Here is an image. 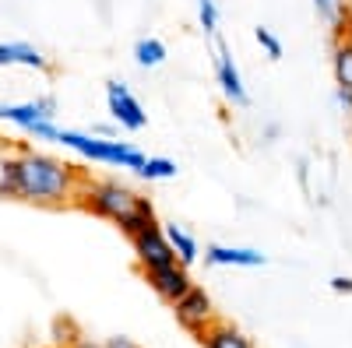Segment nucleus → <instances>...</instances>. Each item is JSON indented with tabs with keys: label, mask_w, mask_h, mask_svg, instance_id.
Here are the masks:
<instances>
[{
	"label": "nucleus",
	"mask_w": 352,
	"mask_h": 348,
	"mask_svg": "<svg viewBox=\"0 0 352 348\" xmlns=\"http://www.w3.org/2000/svg\"><path fill=\"white\" fill-rule=\"evenodd\" d=\"M331 288H335L338 296H352V278L349 275H335L331 278Z\"/></svg>",
	"instance_id": "obj_22"
},
{
	"label": "nucleus",
	"mask_w": 352,
	"mask_h": 348,
	"mask_svg": "<svg viewBox=\"0 0 352 348\" xmlns=\"http://www.w3.org/2000/svg\"><path fill=\"white\" fill-rule=\"evenodd\" d=\"M131 246H134V257H138L141 275H152V271H162V268L180 264V257H176V250H173L169 240H166L162 222L144 225L138 236H131Z\"/></svg>",
	"instance_id": "obj_5"
},
{
	"label": "nucleus",
	"mask_w": 352,
	"mask_h": 348,
	"mask_svg": "<svg viewBox=\"0 0 352 348\" xmlns=\"http://www.w3.org/2000/svg\"><path fill=\"white\" fill-rule=\"evenodd\" d=\"M176 172H180V169H176L173 159H166V155H148V159H144V165L134 172V176L144 180V183H166V180L176 176Z\"/></svg>",
	"instance_id": "obj_17"
},
{
	"label": "nucleus",
	"mask_w": 352,
	"mask_h": 348,
	"mask_svg": "<svg viewBox=\"0 0 352 348\" xmlns=\"http://www.w3.org/2000/svg\"><path fill=\"white\" fill-rule=\"evenodd\" d=\"M204 348H254V341L240 331V327H232V324H222V321H215L208 331H204L201 338H197Z\"/></svg>",
	"instance_id": "obj_14"
},
{
	"label": "nucleus",
	"mask_w": 352,
	"mask_h": 348,
	"mask_svg": "<svg viewBox=\"0 0 352 348\" xmlns=\"http://www.w3.org/2000/svg\"><path fill=\"white\" fill-rule=\"evenodd\" d=\"M0 124L18 127L25 137L32 141H53L56 144V99L39 95V99H25V102H0Z\"/></svg>",
	"instance_id": "obj_4"
},
{
	"label": "nucleus",
	"mask_w": 352,
	"mask_h": 348,
	"mask_svg": "<svg viewBox=\"0 0 352 348\" xmlns=\"http://www.w3.org/2000/svg\"><path fill=\"white\" fill-rule=\"evenodd\" d=\"M18 141L0 137V197H11V165H14Z\"/></svg>",
	"instance_id": "obj_18"
},
{
	"label": "nucleus",
	"mask_w": 352,
	"mask_h": 348,
	"mask_svg": "<svg viewBox=\"0 0 352 348\" xmlns=\"http://www.w3.org/2000/svg\"><path fill=\"white\" fill-rule=\"evenodd\" d=\"M88 172L78 169L74 162H64L50 152H39L32 144L14 148V165H11V197L21 205L36 208H78L81 187Z\"/></svg>",
	"instance_id": "obj_1"
},
{
	"label": "nucleus",
	"mask_w": 352,
	"mask_h": 348,
	"mask_svg": "<svg viewBox=\"0 0 352 348\" xmlns=\"http://www.w3.org/2000/svg\"><path fill=\"white\" fill-rule=\"evenodd\" d=\"M102 345H106V348H141L138 341H131V338H124V334H116V338H106Z\"/></svg>",
	"instance_id": "obj_24"
},
{
	"label": "nucleus",
	"mask_w": 352,
	"mask_h": 348,
	"mask_svg": "<svg viewBox=\"0 0 352 348\" xmlns=\"http://www.w3.org/2000/svg\"><path fill=\"white\" fill-rule=\"evenodd\" d=\"M78 208L88 211V215H96V218L113 222L127 240L138 236L144 225L159 222L152 200L141 197L134 187H127L120 180H92L88 176L85 187H81V197H78Z\"/></svg>",
	"instance_id": "obj_2"
},
{
	"label": "nucleus",
	"mask_w": 352,
	"mask_h": 348,
	"mask_svg": "<svg viewBox=\"0 0 352 348\" xmlns=\"http://www.w3.org/2000/svg\"><path fill=\"white\" fill-rule=\"evenodd\" d=\"M335 109L345 116V124H349V130H352V92H345V89H335Z\"/></svg>",
	"instance_id": "obj_21"
},
{
	"label": "nucleus",
	"mask_w": 352,
	"mask_h": 348,
	"mask_svg": "<svg viewBox=\"0 0 352 348\" xmlns=\"http://www.w3.org/2000/svg\"><path fill=\"white\" fill-rule=\"evenodd\" d=\"M264 257L261 250L250 246H226V243H212L204 250V264L212 268H264Z\"/></svg>",
	"instance_id": "obj_10"
},
{
	"label": "nucleus",
	"mask_w": 352,
	"mask_h": 348,
	"mask_svg": "<svg viewBox=\"0 0 352 348\" xmlns=\"http://www.w3.org/2000/svg\"><path fill=\"white\" fill-rule=\"evenodd\" d=\"M173 316H176V324H180L184 331H190L194 338H201L219 321V316H215V303H212V296L204 292L201 285H190L187 292L173 303Z\"/></svg>",
	"instance_id": "obj_6"
},
{
	"label": "nucleus",
	"mask_w": 352,
	"mask_h": 348,
	"mask_svg": "<svg viewBox=\"0 0 352 348\" xmlns=\"http://www.w3.org/2000/svg\"><path fill=\"white\" fill-rule=\"evenodd\" d=\"M144 281H148V288L162 299V303H176L187 288L194 285L190 281V275H187V268L184 264H173V268H162V271H152V275H144Z\"/></svg>",
	"instance_id": "obj_11"
},
{
	"label": "nucleus",
	"mask_w": 352,
	"mask_h": 348,
	"mask_svg": "<svg viewBox=\"0 0 352 348\" xmlns=\"http://www.w3.org/2000/svg\"><path fill=\"white\" fill-rule=\"evenodd\" d=\"M106 109H109L113 124L120 130L138 134V130L148 127V113H144L141 99L131 92L127 81H106Z\"/></svg>",
	"instance_id": "obj_7"
},
{
	"label": "nucleus",
	"mask_w": 352,
	"mask_h": 348,
	"mask_svg": "<svg viewBox=\"0 0 352 348\" xmlns=\"http://www.w3.org/2000/svg\"><path fill=\"white\" fill-rule=\"evenodd\" d=\"M197 21H201V32H204V36L219 39V21H222V14H219L215 0H197Z\"/></svg>",
	"instance_id": "obj_19"
},
{
	"label": "nucleus",
	"mask_w": 352,
	"mask_h": 348,
	"mask_svg": "<svg viewBox=\"0 0 352 348\" xmlns=\"http://www.w3.org/2000/svg\"><path fill=\"white\" fill-rule=\"evenodd\" d=\"M254 39H257V46L264 49V56H268V60H282V39L272 32L268 25H257V28H254Z\"/></svg>",
	"instance_id": "obj_20"
},
{
	"label": "nucleus",
	"mask_w": 352,
	"mask_h": 348,
	"mask_svg": "<svg viewBox=\"0 0 352 348\" xmlns=\"http://www.w3.org/2000/svg\"><path fill=\"white\" fill-rule=\"evenodd\" d=\"M215 81H219V92L229 106H236V109L250 106V92L243 84V74H240L236 60H232V53L222 39H215Z\"/></svg>",
	"instance_id": "obj_8"
},
{
	"label": "nucleus",
	"mask_w": 352,
	"mask_h": 348,
	"mask_svg": "<svg viewBox=\"0 0 352 348\" xmlns=\"http://www.w3.org/2000/svg\"><path fill=\"white\" fill-rule=\"evenodd\" d=\"M162 229H166V240H169V246L176 250V257H180V264H184V268H190L194 260L201 257L197 236H194L190 229H184V225H176V222H162Z\"/></svg>",
	"instance_id": "obj_13"
},
{
	"label": "nucleus",
	"mask_w": 352,
	"mask_h": 348,
	"mask_svg": "<svg viewBox=\"0 0 352 348\" xmlns=\"http://www.w3.org/2000/svg\"><path fill=\"white\" fill-rule=\"evenodd\" d=\"M56 348H67V345H56Z\"/></svg>",
	"instance_id": "obj_26"
},
{
	"label": "nucleus",
	"mask_w": 352,
	"mask_h": 348,
	"mask_svg": "<svg viewBox=\"0 0 352 348\" xmlns=\"http://www.w3.org/2000/svg\"><path fill=\"white\" fill-rule=\"evenodd\" d=\"M331 78H335V89L352 92V36L331 43Z\"/></svg>",
	"instance_id": "obj_15"
},
{
	"label": "nucleus",
	"mask_w": 352,
	"mask_h": 348,
	"mask_svg": "<svg viewBox=\"0 0 352 348\" xmlns=\"http://www.w3.org/2000/svg\"><path fill=\"white\" fill-rule=\"evenodd\" d=\"M56 144H64L67 152H74L78 159L85 162H99V165H109V169H127V172H138L144 165V155L138 144L131 141H120V137H99L92 130H71V127H60L56 134Z\"/></svg>",
	"instance_id": "obj_3"
},
{
	"label": "nucleus",
	"mask_w": 352,
	"mask_h": 348,
	"mask_svg": "<svg viewBox=\"0 0 352 348\" xmlns=\"http://www.w3.org/2000/svg\"><path fill=\"white\" fill-rule=\"evenodd\" d=\"M166 56H169V49H166V43L155 39V36H144V39L134 43V64H138L141 71H155V67H162V64H166Z\"/></svg>",
	"instance_id": "obj_16"
},
{
	"label": "nucleus",
	"mask_w": 352,
	"mask_h": 348,
	"mask_svg": "<svg viewBox=\"0 0 352 348\" xmlns=\"http://www.w3.org/2000/svg\"><path fill=\"white\" fill-rule=\"evenodd\" d=\"M0 67H25V71H50V56L32 46V43H21V39H11V43H0Z\"/></svg>",
	"instance_id": "obj_12"
},
{
	"label": "nucleus",
	"mask_w": 352,
	"mask_h": 348,
	"mask_svg": "<svg viewBox=\"0 0 352 348\" xmlns=\"http://www.w3.org/2000/svg\"><path fill=\"white\" fill-rule=\"evenodd\" d=\"M67 348H106L102 341H92V338H85V334H74L67 338Z\"/></svg>",
	"instance_id": "obj_23"
},
{
	"label": "nucleus",
	"mask_w": 352,
	"mask_h": 348,
	"mask_svg": "<svg viewBox=\"0 0 352 348\" xmlns=\"http://www.w3.org/2000/svg\"><path fill=\"white\" fill-rule=\"evenodd\" d=\"M92 134H99V137H120V127H116V124H96Z\"/></svg>",
	"instance_id": "obj_25"
},
{
	"label": "nucleus",
	"mask_w": 352,
	"mask_h": 348,
	"mask_svg": "<svg viewBox=\"0 0 352 348\" xmlns=\"http://www.w3.org/2000/svg\"><path fill=\"white\" fill-rule=\"evenodd\" d=\"M314 14L328 28L331 43L352 36V0H314Z\"/></svg>",
	"instance_id": "obj_9"
}]
</instances>
